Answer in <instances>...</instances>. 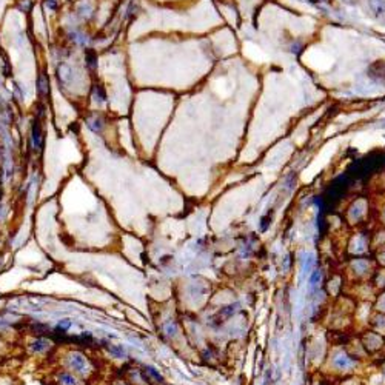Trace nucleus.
I'll return each mask as SVG.
<instances>
[{
	"label": "nucleus",
	"mask_w": 385,
	"mask_h": 385,
	"mask_svg": "<svg viewBox=\"0 0 385 385\" xmlns=\"http://www.w3.org/2000/svg\"><path fill=\"white\" fill-rule=\"evenodd\" d=\"M368 5L376 16L385 14V0H368Z\"/></svg>",
	"instance_id": "obj_1"
},
{
	"label": "nucleus",
	"mask_w": 385,
	"mask_h": 385,
	"mask_svg": "<svg viewBox=\"0 0 385 385\" xmlns=\"http://www.w3.org/2000/svg\"><path fill=\"white\" fill-rule=\"evenodd\" d=\"M57 74H59V79H60V82H62V83H65V82H68L71 71H70V68H68L67 65H62V67H59V70H57Z\"/></svg>",
	"instance_id": "obj_3"
},
{
	"label": "nucleus",
	"mask_w": 385,
	"mask_h": 385,
	"mask_svg": "<svg viewBox=\"0 0 385 385\" xmlns=\"http://www.w3.org/2000/svg\"><path fill=\"white\" fill-rule=\"evenodd\" d=\"M96 94H97V97H99V87H96ZM100 97H102V100L105 99V96H103V91H102V88H100Z\"/></svg>",
	"instance_id": "obj_5"
},
{
	"label": "nucleus",
	"mask_w": 385,
	"mask_h": 385,
	"mask_svg": "<svg viewBox=\"0 0 385 385\" xmlns=\"http://www.w3.org/2000/svg\"><path fill=\"white\" fill-rule=\"evenodd\" d=\"M48 87H50V82H48V77L45 73H42L40 77H39V91L42 96H47L48 94Z\"/></svg>",
	"instance_id": "obj_2"
},
{
	"label": "nucleus",
	"mask_w": 385,
	"mask_h": 385,
	"mask_svg": "<svg viewBox=\"0 0 385 385\" xmlns=\"http://www.w3.org/2000/svg\"><path fill=\"white\" fill-rule=\"evenodd\" d=\"M47 5H48V8H51V10H56V7H57L56 0H47Z\"/></svg>",
	"instance_id": "obj_4"
}]
</instances>
